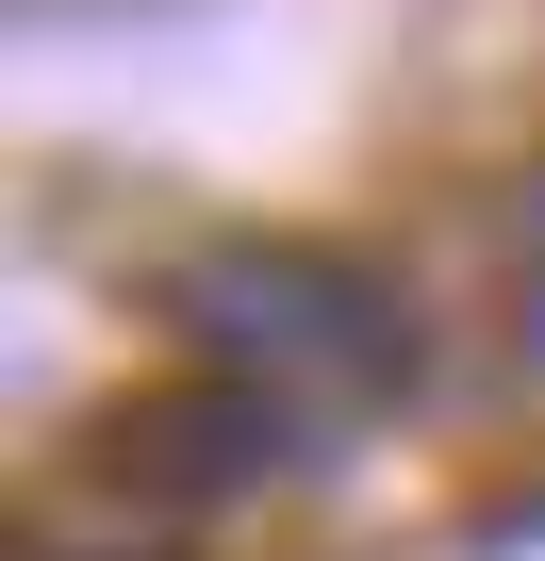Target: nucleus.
<instances>
[{"instance_id": "f257e3e1", "label": "nucleus", "mask_w": 545, "mask_h": 561, "mask_svg": "<svg viewBox=\"0 0 545 561\" xmlns=\"http://www.w3.org/2000/svg\"><path fill=\"white\" fill-rule=\"evenodd\" d=\"M496 347H512V380L545 397V165H529V198L496 215Z\"/></svg>"}]
</instances>
